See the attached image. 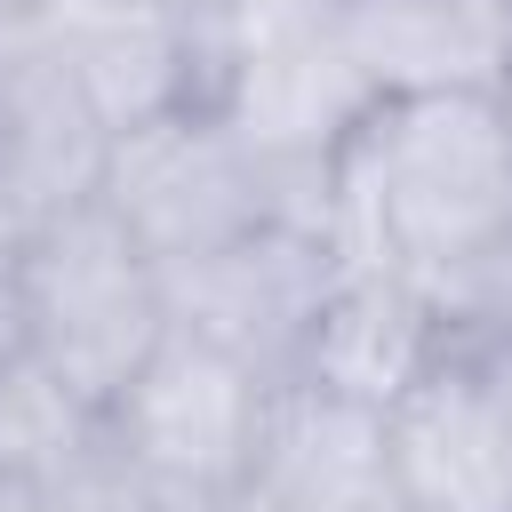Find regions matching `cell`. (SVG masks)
<instances>
[{
    "label": "cell",
    "instance_id": "18",
    "mask_svg": "<svg viewBox=\"0 0 512 512\" xmlns=\"http://www.w3.org/2000/svg\"><path fill=\"white\" fill-rule=\"evenodd\" d=\"M40 8H48V0H0V32H8V24H32Z\"/></svg>",
    "mask_w": 512,
    "mask_h": 512
},
{
    "label": "cell",
    "instance_id": "3",
    "mask_svg": "<svg viewBox=\"0 0 512 512\" xmlns=\"http://www.w3.org/2000/svg\"><path fill=\"white\" fill-rule=\"evenodd\" d=\"M216 112H224V128L248 144V160L272 176L280 216L336 232V168H344L352 136H360L368 112H376L360 64H352L344 40H336V16L240 48L232 72H224Z\"/></svg>",
    "mask_w": 512,
    "mask_h": 512
},
{
    "label": "cell",
    "instance_id": "7",
    "mask_svg": "<svg viewBox=\"0 0 512 512\" xmlns=\"http://www.w3.org/2000/svg\"><path fill=\"white\" fill-rule=\"evenodd\" d=\"M392 496L416 512H512V360L448 352L384 408Z\"/></svg>",
    "mask_w": 512,
    "mask_h": 512
},
{
    "label": "cell",
    "instance_id": "16",
    "mask_svg": "<svg viewBox=\"0 0 512 512\" xmlns=\"http://www.w3.org/2000/svg\"><path fill=\"white\" fill-rule=\"evenodd\" d=\"M0 512H48L32 488H16V480H0Z\"/></svg>",
    "mask_w": 512,
    "mask_h": 512
},
{
    "label": "cell",
    "instance_id": "14",
    "mask_svg": "<svg viewBox=\"0 0 512 512\" xmlns=\"http://www.w3.org/2000/svg\"><path fill=\"white\" fill-rule=\"evenodd\" d=\"M336 16V0H208L200 8V24L240 56V48H256V40H280V32H304V24H328Z\"/></svg>",
    "mask_w": 512,
    "mask_h": 512
},
{
    "label": "cell",
    "instance_id": "20",
    "mask_svg": "<svg viewBox=\"0 0 512 512\" xmlns=\"http://www.w3.org/2000/svg\"><path fill=\"white\" fill-rule=\"evenodd\" d=\"M504 120H512V88H504Z\"/></svg>",
    "mask_w": 512,
    "mask_h": 512
},
{
    "label": "cell",
    "instance_id": "17",
    "mask_svg": "<svg viewBox=\"0 0 512 512\" xmlns=\"http://www.w3.org/2000/svg\"><path fill=\"white\" fill-rule=\"evenodd\" d=\"M128 8H152V16H200L208 0H128Z\"/></svg>",
    "mask_w": 512,
    "mask_h": 512
},
{
    "label": "cell",
    "instance_id": "6",
    "mask_svg": "<svg viewBox=\"0 0 512 512\" xmlns=\"http://www.w3.org/2000/svg\"><path fill=\"white\" fill-rule=\"evenodd\" d=\"M104 208L168 272V264H192L208 248L272 224L280 192L248 160V144L224 128V112H160V120L112 136Z\"/></svg>",
    "mask_w": 512,
    "mask_h": 512
},
{
    "label": "cell",
    "instance_id": "12",
    "mask_svg": "<svg viewBox=\"0 0 512 512\" xmlns=\"http://www.w3.org/2000/svg\"><path fill=\"white\" fill-rule=\"evenodd\" d=\"M440 360H448V344H440L432 312L416 304V288L400 272H384V264H344L336 288H328V304H320V320H312L296 384L384 416Z\"/></svg>",
    "mask_w": 512,
    "mask_h": 512
},
{
    "label": "cell",
    "instance_id": "10",
    "mask_svg": "<svg viewBox=\"0 0 512 512\" xmlns=\"http://www.w3.org/2000/svg\"><path fill=\"white\" fill-rule=\"evenodd\" d=\"M336 40L376 104L512 88V0H336Z\"/></svg>",
    "mask_w": 512,
    "mask_h": 512
},
{
    "label": "cell",
    "instance_id": "13",
    "mask_svg": "<svg viewBox=\"0 0 512 512\" xmlns=\"http://www.w3.org/2000/svg\"><path fill=\"white\" fill-rule=\"evenodd\" d=\"M104 440V408L80 400L64 376H48L32 352L0 368V480L48 496L88 448Z\"/></svg>",
    "mask_w": 512,
    "mask_h": 512
},
{
    "label": "cell",
    "instance_id": "5",
    "mask_svg": "<svg viewBox=\"0 0 512 512\" xmlns=\"http://www.w3.org/2000/svg\"><path fill=\"white\" fill-rule=\"evenodd\" d=\"M264 408H272V384H256L224 352L168 328V344L136 368V384L104 416L168 512H216L256 464Z\"/></svg>",
    "mask_w": 512,
    "mask_h": 512
},
{
    "label": "cell",
    "instance_id": "15",
    "mask_svg": "<svg viewBox=\"0 0 512 512\" xmlns=\"http://www.w3.org/2000/svg\"><path fill=\"white\" fill-rule=\"evenodd\" d=\"M24 224L0 208V368L24 352Z\"/></svg>",
    "mask_w": 512,
    "mask_h": 512
},
{
    "label": "cell",
    "instance_id": "9",
    "mask_svg": "<svg viewBox=\"0 0 512 512\" xmlns=\"http://www.w3.org/2000/svg\"><path fill=\"white\" fill-rule=\"evenodd\" d=\"M104 168H112V120L80 88V72L32 24H8L0 32V208L24 232H40L72 208H96Z\"/></svg>",
    "mask_w": 512,
    "mask_h": 512
},
{
    "label": "cell",
    "instance_id": "8",
    "mask_svg": "<svg viewBox=\"0 0 512 512\" xmlns=\"http://www.w3.org/2000/svg\"><path fill=\"white\" fill-rule=\"evenodd\" d=\"M32 32L80 72L112 136L160 112H216L224 72H232V48L200 16H152L128 0H48Z\"/></svg>",
    "mask_w": 512,
    "mask_h": 512
},
{
    "label": "cell",
    "instance_id": "1",
    "mask_svg": "<svg viewBox=\"0 0 512 512\" xmlns=\"http://www.w3.org/2000/svg\"><path fill=\"white\" fill-rule=\"evenodd\" d=\"M336 248L400 280L512 248V120L504 96L376 104L336 168Z\"/></svg>",
    "mask_w": 512,
    "mask_h": 512
},
{
    "label": "cell",
    "instance_id": "4",
    "mask_svg": "<svg viewBox=\"0 0 512 512\" xmlns=\"http://www.w3.org/2000/svg\"><path fill=\"white\" fill-rule=\"evenodd\" d=\"M344 264L352 256L336 248V232L272 216L192 264H168V328L224 352L232 368H248L256 384L280 392V384H296L312 320H320Z\"/></svg>",
    "mask_w": 512,
    "mask_h": 512
},
{
    "label": "cell",
    "instance_id": "2",
    "mask_svg": "<svg viewBox=\"0 0 512 512\" xmlns=\"http://www.w3.org/2000/svg\"><path fill=\"white\" fill-rule=\"evenodd\" d=\"M160 344H168V272L120 232L104 200L24 240V352L48 376L112 408Z\"/></svg>",
    "mask_w": 512,
    "mask_h": 512
},
{
    "label": "cell",
    "instance_id": "19",
    "mask_svg": "<svg viewBox=\"0 0 512 512\" xmlns=\"http://www.w3.org/2000/svg\"><path fill=\"white\" fill-rule=\"evenodd\" d=\"M376 512H416V504H400V496H384V504H376Z\"/></svg>",
    "mask_w": 512,
    "mask_h": 512
},
{
    "label": "cell",
    "instance_id": "11",
    "mask_svg": "<svg viewBox=\"0 0 512 512\" xmlns=\"http://www.w3.org/2000/svg\"><path fill=\"white\" fill-rule=\"evenodd\" d=\"M384 496H392L384 416L328 400L312 384H280L264 408L256 464L216 512H376Z\"/></svg>",
    "mask_w": 512,
    "mask_h": 512
}]
</instances>
